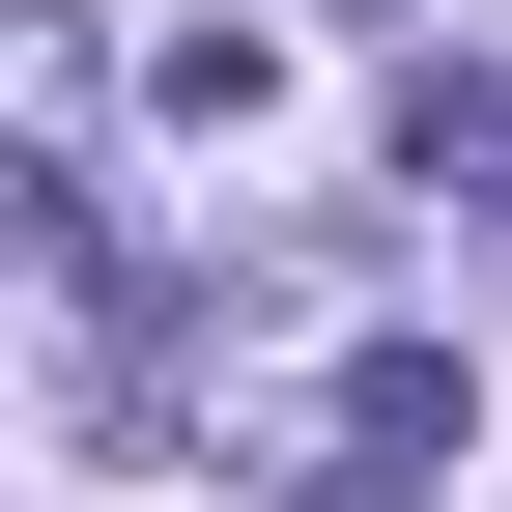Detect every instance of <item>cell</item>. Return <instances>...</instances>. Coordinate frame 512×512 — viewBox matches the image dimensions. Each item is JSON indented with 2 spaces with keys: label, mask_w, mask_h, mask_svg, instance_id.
<instances>
[{
  "label": "cell",
  "mask_w": 512,
  "mask_h": 512,
  "mask_svg": "<svg viewBox=\"0 0 512 512\" xmlns=\"http://www.w3.org/2000/svg\"><path fill=\"white\" fill-rule=\"evenodd\" d=\"M285 456L399 512V484H456V456H484V399H456V342H342V370H313V427H285Z\"/></svg>",
  "instance_id": "1"
}]
</instances>
